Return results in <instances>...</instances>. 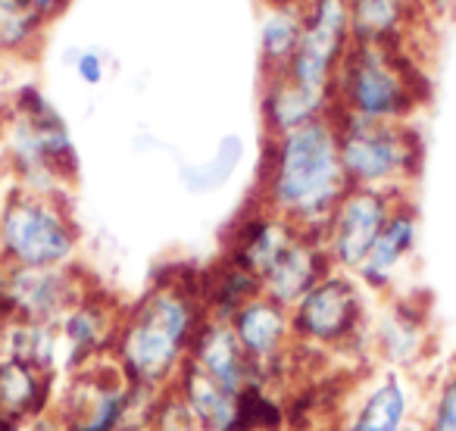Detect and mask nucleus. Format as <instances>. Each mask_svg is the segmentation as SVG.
Here are the masks:
<instances>
[{
	"mask_svg": "<svg viewBox=\"0 0 456 431\" xmlns=\"http://www.w3.org/2000/svg\"><path fill=\"white\" fill-rule=\"evenodd\" d=\"M266 209L294 229L322 238L329 216L347 194L338 119L331 113L273 134L266 166Z\"/></svg>",
	"mask_w": 456,
	"mask_h": 431,
	"instance_id": "2",
	"label": "nucleus"
},
{
	"mask_svg": "<svg viewBox=\"0 0 456 431\" xmlns=\"http://www.w3.org/2000/svg\"><path fill=\"white\" fill-rule=\"evenodd\" d=\"M10 150L28 172H45L53 178L76 169V150L63 122L35 91L20 94V119L10 132Z\"/></svg>",
	"mask_w": 456,
	"mask_h": 431,
	"instance_id": "11",
	"label": "nucleus"
},
{
	"mask_svg": "<svg viewBox=\"0 0 456 431\" xmlns=\"http://www.w3.org/2000/svg\"><path fill=\"white\" fill-rule=\"evenodd\" d=\"M425 101L428 78L403 45L350 41L331 85V113L372 122H410Z\"/></svg>",
	"mask_w": 456,
	"mask_h": 431,
	"instance_id": "3",
	"label": "nucleus"
},
{
	"mask_svg": "<svg viewBox=\"0 0 456 431\" xmlns=\"http://www.w3.org/2000/svg\"><path fill=\"white\" fill-rule=\"evenodd\" d=\"M188 362L232 394H244L256 385L269 387L263 381L260 369L254 366V360L244 354L232 322H225V319H207L203 322L200 335H197L194 347H191Z\"/></svg>",
	"mask_w": 456,
	"mask_h": 431,
	"instance_id": "14",
	"label": "nucleus"
},
{
	"mask_svg": "<svg viewBox=\"0 0 456 431\" xmlns=\"http://www.w3.org/2000/svg\"><path fill=\"white\" fill-rule=\"evenodd\" d=\"M419 422H422V431H456V360L431 381Z\"/></svg>",
	"mask_w": 456,
	"mask_h": 431,
	"instance_id": "22",
	"label": "nucleus"
},
{
	"mask_svg": "<svg viewBox=\"0 0 456 431\" xmlns=\"http://www.w3.org/2000/svg\"><path fill=\"white\" fill-rule=\"evenodd\" d=\"M85 285L72 266L60 269H0V325L10 322H53L85 297Z\"/></svg>",
	"mask_w": 456,
	"mask_h": 431,
	"instance_id": "8",
	"label": "nucleus"
},
{
	"mask_svg": "<svg viewBox=\"0 0 456 431\" xmlns=\"http://www.w3.org/2000/svg\"><path fill=\"white\" fill-rule=\"evenodd\" d=\"M285 7H294V0H285Z\"/></svg>",
	"mask_w": 456,
	"mask_h": 431,
	"instance_id": "29",
	"label": "nucleus"
},
{
	"mask_svg": "<svg viewBox=\"0 0 456 431\" xmlns=\"http://www.w3.org/2000/svg\"><path fill=\"white\" fill-rule=\"evenodd\" d=\"M20 431H63L57 425V419L47 412V416H41V419H35V422H28L26 428H20Z\"/></svg>",
	"mask_w": 456,
	"mask_h": 431,
	"instance_id": "27",
	"label": "nucleus"
},
{
	"mask_svg": "<svg viewBox=\"0 0 456 431\" xmlns=\"http://www.w3.org/2000/svg\"><path fill=\"white\" fill-rule=\"evenodd\" d=\"M300 35H304V16L294 7H275L263 20L260 45H263V63L269 69V78L288 72L294 53H297Z\"/></svg>",
	"mask_w": 456,
	"mask_h": 431,
	"instance_id": "21",
	"label": "nucleus"
},
{
	"mask_svg": "<svg viewBox=\"0 0 456 431\" xmlns=\"http://www.w3.org/2000/svg\"><path fill=\"white\" fill-rule=\"evenodd\" d=\"M366 288L350 272H331L291 310L294 341L322 356L360 360L366 369V337L372 313L366 304Z\"/></svg>",
	"mask_w": 456,
	"mask_h": 431,
	"instance_id": "5",
	"label": "nucleus"
},
{
	"mask_svg": "<svg viewBox=\"0 0 456 431\" xmlns=\"http://www.w3.org/2000/svg\"><path fill=\"white\" fill-rule=\"evenodd\" d=\"M147 431H200V425L191 416L184 400L175 394V387H169V391L159 394L157 406L151 412V422H147Z\"/></svg>",
	"mask_w": 456,
	"mask_h": 431,
	"instance_id": "24",
	"label": "nucleus"
},
{
	"mask_svg": "<svg viewBox=\"0 0 456 431\" xmlns=\"http://www.w3.org/2000/svg\"><path fill=\"white\" fill-rule=\"evenodd\" d=\"M331 272H335V266H331L329 254H325L322 238L297 232V238L281 250V256L263 275V297L275 300L285 310H294Z\"/></svg>",
	"mask_w": 456,
	"mask_h": 431,
	"instance_id": "16",
	"label": "nucleus"
},
{
	"mask_svg": "<svg viewBox=\"0 0 456 431\" xmlns=\"http://www.w3.org/2000/svg\"><path fill=\"white\" fill-rule=\"evenodd\" d=\"M76 72L85 85H101L103 82V60L97 57L94 51L82 53V57L76 60Z\"/></svg>",
	"mask_w": 456,
	"mask_h": 431,
	"instance_id": "25",
	"label": "nucleus"
},
{
	"mask_svg": "<svg viewBox=\"0 0 456 431\" xmlns=\"http://www.w3.org/2000/svg\"><path fill=\"white\" fill-rule=\"evenodd\" d=\"M325 113H331L329 97L310 94L300 85H294L288 76L269 78L266 97H263V116H266L269 134H285L291 128L319 119Z\"/></svg>",
	"mask_w": 456,
	"mask_h": 431,
	"instance_id": "19",
	"label": "nucleus"
},
{
	"mask_svg": "<svg viewBox=\"0 0 456 431\" xmlns=\"http://www.w3.org/2000/svg\"><path fill=\"white\" fill-rule=\"evenodd\" d=\"M78 232L51 194H16L0 213V266L60 269L76 260Z\"/></svg>",
	"mask_w": 456,
	"mask_h": 431,
	"instance_id": "6",
	"label": "nucleus"
},
{
	"mask_svg": "<svg viewBox=\"0 0 456 431\" xmlns=\"http://www.w3.org/2000/svg\"><path fill=\"white\" fill-rule=\"evenodd\" d=\"M431 344H435V329L428 306L419 304L412 294H391L379 316L369 322L366 360L369 366L410 375L431 356Z\"/></svg>",
	"mask_w": 456,
	"mask_h": 431,
	"instance_id": "10",
	"label": "nucleus"
},
{
	"mask_svg": "<svg viewBox=\"0 0 456 431\" xmlns=\"http://www.w3.org/2000/svg\"><path fill=\"white\" fill-rule=\"evenodd\" d=\"M41 16L22 0H0V51H22L41 32Z\"/></svg>",
	"mask_w": 456,
	"mask_h": 431,
	"instance_id": "23",
	"label": "nucleus"
},
{
	"mask_svg": "<svg viewBox=\"0 0 456 431\" xmlns=\"http://www.w3.org/2000/svg\"><path fill=\"white\" fill-rule=\"evenodd\" d=\"M57 378L13 356L0 354V425L10 431L26 428L28 422L47 416L57 400Z\"/></svg>",
	"mask_w": 456,
	"mask_h": 431,
	"instance_id": "17",
	"label": "nucleus"
},
{
	"mask_svg": "<svg viewBox=\"0 0 456 431\" xmlns=\"http://www.w3.org/2000/svg\"><path fill=\"white\" fill-rule=\"evenodd\" d=\"M347 13L354 41L403 45V32L412 16V0H347Z\"/></svg>",
	"mask_w": 456,
	"mask_h": 431,
	"instance_id": "20",
	"label": "nucleus"
},
{
	"mask_svg": "<svg viewBox=\"0 0 456 431\" xmlns=\"http://www.w3.org/2000/svg\"><path fill=\"white\" fill-rule=\"evenodd\" d=\"M0 354L47 375L63 369V335L53 322H10L0 325Z\"/></svg>",
	"mask_w": 456,
	"mask_h": 431,
	"instance_id": "18",
	"label": "nucleus"
},
{
	"mask_svg": "<svg viewBox=\"0 0 456 431\" xmlns=\"http://www.w3.org/2000/svg\"><path fill=\"white\" fill-rule=\"evenodd\" d=\"M122 313L126 306L113 297L101 294L94 285L85 291V297L60 319V335H63V369H82L88 362L107 360L113 354L116 335H119Z\"/></svg>",
	"mask_w": 456,
	"mask_h": 431,
	"instance_id": "12",
	"label": "nucleus"
},
{
	"mask_svg": "<svg viewBox=\"0 0 456 431\" xmlns=\"http://www.w3.org/2000/svg\"><path fill=\"white\" fill-rule=\"evenodd\" d=\"M406 431H422V422H412V425H410V428H406Z\"/></svg>",
	"mask_w": 456,
	"mask_h": 431,
	"instance_id": "28",
	"label": "nucleus"
},
{
	"mask_svg": "<svg viewBox=\"0 0 456 431\" xmlns=\"http://www.w3.org/2000/svg\"><path fill=\"white\" fill-rule=\"evenodd\" d=\"M207 319L200 272L172 269L126 306L110 360L128 385L163 394L175 385Z\"/></svg>",
	"mask_w": 456,
	"mask_h": 431,
	"instance_id": "1",
	"label": "nucleus"
},
{
	"mask_svg": "<svg viewBox=\"0 0 456 431\" xmlns=\"http://www.w3.org/2000/svg\"><path fill=\"white\" fill-rule=\"evenodd\" d=\"M335 119L350 188L410 194V184L419 178L425 159L419 128L412 122H372L350 116H335Z\"/></svg>",
	"mask_w": 456,
	"mask_h": 431,
	"instance_id": "4",
	"label": "nucleus"
},
{
	"mask_svg": "<svg viewBox=\"0 0 456 431\" xmlns=\"http://www.w3.org/2000/svg\"><path fill=\"white\" fill-rule=\"evenodd\" d=\"M419 244V209L410 197L394 207L391 219L381 229L379 241L372 244L366 263L356 269V279L369 294L379 297H391L397 294V281L403 279L406 266H410L412 254Z\"/></svg>",
	"mask_w": 456,
	"mask_h": 431,
	"instance_id": "13",
	"label": "nucleus"
},
{
	"mask_svg": "<svg viewBox=\"0 0 456 431\" xmlns=\"http://www.w3.org/2000/svg\"><path fill=\"white\" fill-rule=\"evenodd\" d=\"M410 194H387L372 188H347L322 232V248L338 272L356 275L372 244L391 219L394 207Z\"/></svg>",
	"mask_w": 456,
	"mask_h": 431,
	"instance_id": "9",
	"label": "nucleus"
},
{
	"mask_svg": "<svg viewBox=\"0 0 456 431\" xmlns=\"http://www.w3.org/2000/svg\"><path fill=\"white\" fill-rule=\"evenodd\" d=\"M350 41L354 35H350L347 0H313L304 13V35H300L297 53L281 76H288L310 94L331 101V85H335L338 66Z\"/></svg>",
	"mask_w": 456,
	"mask_h": 431,
	"instance_id": "7",
	"label": "nucleus"
},
{
	"mask_svg": "<svg viewBox=\"0 0 456 431\" xmlns=\"http://www.w3.org/2000/svg\"><path fill=\"white\" fill-rule=\"evenodd\" d=\"M416 416V387L406 372L381 369L338 431H406Z\"/></svg>",
	"mask_w": 456,
	"mask_h": 431,
	"instance_id": "15",
	"label": "nucleus"
},
{
	"mask_svg": "<svg viewBox=\"0 0 456 431\" xmlns=\"http://www.w3.org/2000/svg\"><path fill=\"white\" fill-rule=\"evenodd\" d=\"M22 4H26V7H32L41 20H47V16H57L60 10H66V4H69V0H22Z\"/></svg>",
	"mask_w": 456,
	"mask_h": 431,
	"instance_id": "26",
	"label": "nucleus"
}]
</instances>
